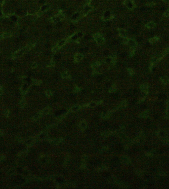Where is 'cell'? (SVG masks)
<instances>
[{
	"instance_id": "obj_1",
	"label": "cell",
	"mask_w": 169,
	"mask_h": 189,
	"mask_svg": "<svg viewBox=\"0 0 169 189\" xmlns=\"http://www.w3.org/2000/svg\"><path fill=\"white\" fill-rule=\"evenodd\" d=\"M65 15L63 13L62 10H60L58 12V13L57 15H54V16L50 18V21L52 23L56 24L60 21H62V20H63L65 18Z\"/></svg>"
},
{
	"instance_id": "obj_2",
	"label": "cell",
	"mask_w": 169,
	"mask_h": 189,
	"mask_svg": "<svg viewBox=\"0 0 169 189\" xmlns=\"http://www.w3.org/2000/svg\"><path fill=\"white\" fill-rule=\"evenodd\" d=\"M93 39L95 42L99 45H102L105 43V38L100 33H96L93 35Z\"/></svg>"
},
{
	"instance_id": "obj_3",
	"label": "cell",
	"mask_w": 169,
	"mask_h": 189,
	"mask_svg": "<svg viewBox=\"0 0 169 189\" xmlns=\"http://www.w3.org/2000/svg\"><path fill=\"white\" fill-rule=\"evenodd\" d=\"M124 44L128 45L131 48V49H135L138 45L137 41L134 39L125 38L124 39Z\"/></svg>"
},
{
	"instance_id": "obj_4",
	"label": "cell",
	"mask_w": 169,
	"mask_h": 189,
	"mask_svg": "<svg viewBox=\"0 0 169 189\" xmlns=\"http://www.w3.org/2000/svg\"><path fill=\"white\" fill-rule=\"evenodd\" d=\"M67 43H68V41L67 39H62L60 41H58L56 44V45H55V46L52 48V52L54 53H55L59 49L62 47L64 45H65Z\"/></svg>"
},
{
	"instance_id": "obj_5",
	"label": "cell",
	"mask_w": 169,
	"mask_h": 189,
	"mask_svg": "<svg viewBox=\"0 0 169 189\" xmlns=\"http://www.w3.org/2000/svg\"><path fill=\"white\" fill-rule=\"evenodd\" d=\"M34 45H35L34 44V45H27L26 47H24L23 48H22V49L18 50V51L16 52V53H15L14 56L15 57H19V56H21L22 54H24L25 53H26L27 51H28V50L30 49L32 47H34Z\"/></svg>"
},
{
	"instance_id": "obj_6",
	"label": "cell",
	"mask_w": 169,
	"mask_h": 189,
	"mask_svg": "<svg viewBox=\"0 0 169 189\" xmlns=\"http://www.w3.org/2000/svg\"><path fill=\"white\" fill-rule=\"evenodd\" d=\"M115 17V15L113 12L110 10H106L104 12V13L102 16L101 19L103 21H107L113 19Z\"/></svg>"
},
{
	"instance_id": "obj_7",
	"label": "cell",
	"mask_w": 169,
	"mask_h": 189,
	"mask_svg": "<svg viewBox=\"0 0 169 189\" xmlns=\"http://www.w3.org/2000/svg\"><path fill=\"white\" fill-rule=\"evenodd\" d=\"M117 60V57L115 55L114 56H110L107 57L104 59V62L108 64L111 65L112 66H114L116 63Z\"/></svg>"
},
{
	"instance_id": "obj_8",
	"label": "cell",
	"mask_w": 169,
	"mask_h": 189,
	"mask_svg": "<svg viewBox=\"0 0 169 189\" xmlns=\"http://www.w3.org/2000/svg\"><path fill=\"white\" fill-rule=\"evenodd\" d=\"M124 4L130 10H133L136 7L134 0H124Z\"/></svg>"
},
{
	"instance_id": "obj_9",
	"label": "cell",
	"mask_w": 169,
	"mask_h": 189,
	"mask_svg": "<svg viewBox=\"0 0 169 189\" xmlns=\"http://www.w3.org/2000/svg\"><path fill=\"white\" fill-rule=\"evenodd\" d=\"M119 35L120 37L123 38L124 39L127 38V35H128V33L126 29L124 28H118L117 29Z\"/></svg>"
},
{
	"instance_id": "obj_10",
	"label": "cell",
	"mask_w": 169,
	"mask_h": 189,
	"mask_svg": "<svg viewBox=\"0 0 169 189\" xmlns=\"http://www.w3.org/2000/svg\"><path fill=\"white\" fill-rule=\"evenodd\" d=\"M84 55L80 53H76L74 56V61L75 63H79L83 59Z\"/></svg>"
},
{
	"instance_id": "obj_11",
	"label": "cell",
	"mask_w": 169,
	"mask_h": 189,
	"mask_svg": "<svg viewBox=\"0 0 169 189\" xmlns=\"http://www.w3.org/2000/svg\"><path fill=\"white\" fill-rule=\"evenodd\" d=\"M155 25H156V24L154 22L151 21V22L147 23L146 25V27L149 29H153V28L155 27Z\"/></svg>"
},
{
	"instance_id": "obj_12",
	"label": "cell",
	"mask_w": 169,
	"mask_h": 189,
	"mask_svg": "<svg viewBox=\"0 0 169 189\" xmlns=\"http://www.w3.org/2000/svg\"><path fill=\"white\" fill-rule=\"evenodd\" d=\"M101 65V62L100 61H96L91 65V67L93 69H95Z\"/></svg>"
},
{
	"instance_id": "obj_13",
	"label": "cell",
	"mask_w": 169,
	"mask_h": 189,
	"mask_svg": "<svg viewBox=\"0 0 169 189\" xmlns=\"http://www.w3.org/2000/svg\"><path fill=\"white\" fill-rule=\"evenodd\" d=\"M49 9H50V6H49V5H45L43 6L42 7V8H41L40 11L42 12L43 13L44 12L48 10Z\"/></svg>"
},
{
	"instance_id": "obj_14",
	"label": "cell",
	"mask_w": 169,
	"mask_h": 189,
	"mask_svg": "<svg viewBox=\"0 0 169 189\" xmlns=\"http://www.w3.org/2000/svg\"><path fill=\"white\" fill-rule=\"evenodd\" d=\"M159 37H154L153 38H150L149 40V41L150 42V44H153L154 43H155L157 41H158L159 40Z\"/></svg>"
},
{
	"instance_id": "obj_15",
	"label": "cell",
	"mask_w": 169,
	"mask_h": 189,
	"mask_svg": "<svg viewBox=\"0 0 169 189\" xmlns=\"http://www.w3.org/2000/svg\"><path fill=\"white\" fill-rule=\"evenodd\" d=\"M141 90L145 92H148V86L147 85V84H142L141 85Z\"/></svg>"
},
{
	"instance_id": "obj_16",
	"label": "cell",
	"mask_w": 169,
	"mask_h": 189,
	"mask_svg": "<svg viewBox=\"0 0 169 189\" xmlns=\"http://www.w3.org/2000/svg\"><path fill=\"white\" fill-rule=\"evenodd\" d=\"M11 34H10V33H4L3 35L0 36V40L1 39H3V38H8V37H9L11 36Z\"/></svg>"
},
{
	"instance_id": "obj_17",
	"label": "cell",
	"mask_w": 169,
	"mask_h": 189,
	"mask_svg": "<svg viewBox=\"0 0 169 189\" xmlns=\"http://www.w3.org/2000/svg\"><path fill=\"white\" fill-rule=\"evenodd\" d=\"M161 81L162 83L164 84H167L169 83V79L167 77H164L161 79Z\"/></svg>"
},
{
	"instance_id": "obj_18",
	"label": "cell",
	"mask_w": 169,
	"mask_h": 189,
	"mask_svg": "<svg viewBox=\"0 0 169 189\" xmlns=\"http://www.w3.org/2000/svg\"><path fill=\"white\" fill-rule=\"evenodd\" d=\"M62 76L63 78H68L69 76V75L68 74V73L67 71H66L65 72L63 73V74H62Z\"/></svg>"
},
{
	"instance_id": "obj_19",
	"label": "cell",
	"mask_w": 169,
	"mask_h": 189,
	"mask_svg": "<svg viewBox=\"0 0 169 189\" xmlns=\"http://www.w3.org/2000/svg\"><path fill=\"white\" fill-rule=\"evenodd\" d=\"M128 72L129 73V74L131 76H132L134 74H135V72L134 71V70H132V69L131 68H128Z\"/></svg>"
},
{
	"instance_id": "obj_20",
	"label": "cell",
	"mask_w": 169,
	"mask_h": 189,
	"mask_svg": "<svg viewBox=\"0 0 169 189\" xmlns=\"http://www.w3.org/2000/svg\"><path fill=\"white\" fill-rule=\"evenodd\" d=\"M164 17H169V9H167L163 14Z\"/></svg>"
},
{
	"instance_id": "obj_21",
	"label": "cell",
	"mask_w": 169,
	"mask_h": 189,
	"mask_svg": "<svg viewBox=\"0 0 169 189\" xmlns=\"http://www.w3.org/2000/svg\"><path fill=\"white\" fill-rule=\"evenodd\" d=\"M55 66V62L53 60H52L51 62V63H50V65L47 66V67H54Z\"/></svg>"
},
{
	"instance_id": "obj_22",
	"label": "cell",
	"mask_w": 169,
	"mask_h": 189,
	"mask_svg": "<svg viewBox=\"0 0 169 189\" xmlns=\"http://www.w3.org/2000/svg\"><path fill=\"white\" fill-rule=\"evenodd\" d=\"M38 66V64L36 62H34L32 63V64L31 65V67L32 68H35L36 67H37Z\"/></svg>"
},
{
	"instance_id": "obj_23",
	"label": "cell",
	"mask_w": 169,
	"mask_h": 189,
	"mask_svg": "<svg viewBox=\"0 0 169 189\" xmlns=\"http://www.w3.org/2000/svg\"><path fill=\"white\" fill-rule=\"evenodd\" d=\"M155 5V3L152 2V3H149V4H147L146 6H148V7H152V6H153L154 5Z\"/></svg>"
},
{
	"instance_id": "obj_24",
	"label": "cell",
	"mask_w": 169,
	"mask_h": 189,
	"mask_svg": "<svg viewBox=\"0 0 169 189\" xmlns=\"http://www.w3.org/2000/svg\"><path fill=\"white\" fill-rule=\"evenodd\" d=\"M5 0H0V5H3L4 4Z\"/></svg>"
},
{
	"instance_id": "obj_25",
	"label": "cell",
	"mask_w": 169,
	"mask_h": 189,
	"mask_svg": "<svg viewBox=\"0 0 169 189\" xmlns=\"http://www.w3.org/2000/svg\"><path fill=\"white\" fill-rule=\"evenodd\" d=\"M86 2L87 4H91V0H86Z\"/></svg>"
},
{
	"instance_id": "obj_26",
	"label": "cell",
	"mask_w": 169,
	"mask_h": 189,
	"mask_svg": "<svg viewBox=\"0 0 169 189\" xmlns=\"http://www.w3.org/2000/svg\"><path fill=\"white\" fill-rule=\"evenodd\" d=\"M163 1H165V2L169 4V0H163Z\"/></svg>"
}]
</instances>
